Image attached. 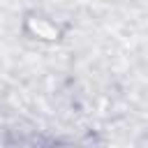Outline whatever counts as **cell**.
<instances>
[{"label":"cell","mask_w":148,"mask_h":148,"mask_svg":"<svg viewBox=\"0 0 148 148\" xmlns=\"http://www.w3.org/2000/svg\"><path fill=\"white\" fill-rule=\"evenodd\" d=\"M25 32L35 39H42V42H56L60 39L62 35V28L58 23H53L51 18L46 16H39V14H28L25 16Z\"/></svg>","instance_id":"obj_1"},{"label":"cell","mask_w":148,"mask_h":148,"mask_svg":"<svg viewBox=\"0 0 148 148\" xmlns=\"http://www.w3.org/2000/svg\"><path fill=\"white\" fill-rule=\"evenodd\" d=\"M53 148H72V146H53Z\"/></svg>","instance_id":"obj_2"}]
</instances>
